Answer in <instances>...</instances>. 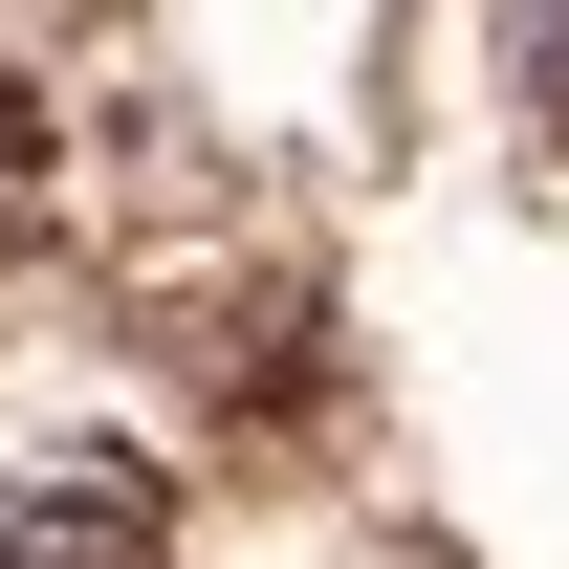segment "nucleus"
<instances>
[{
  "instance_id": "obj_1",
  "label": "nucleus",
  "mask_w": 569,
  "mask_h": 569,
  "mask_svg": "<svg viewBox=\"0 0 569 569\" xmlns=\"http://www.w3.org/2000/svg\"><path fill=\"white\" fill-rule=\"evenodd\" d=\"M0 569H176L153 460H22L0 482Z\"/></svg>"
},
{
  "instance_id": "obj_2",
  "label": "nucleus",
  "mask_w": 569,
  "mask_h": 569,
  "mask_svg": "<svg viewBox=\"0 0 569 569\" xmlns=\"http://www.w3.org/2000/svg\"><path fill=\"white\" fill-rule=\"evenodd\" d=\"M44 219H67V110H44V88L0 67V263H22Z\"/></svg>"
},
{
  "instance_id": "obj_3",
  "label": "nucleus",
  "mask_w": 569,
  "mask_h": 569,
  "mask_svg": "<svg viewBox=\"0 0 569 569\" xmlns=\"http://www.w3.org/2000/svg\"><path fill=\"white\" fill-rule=\"evenodd\" d=\"M503 67H526V132L569 153V0H503Z\"/></svg>"
}]
</instances>
